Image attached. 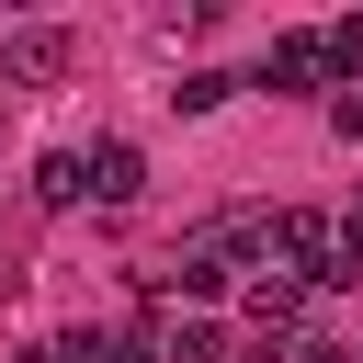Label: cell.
<instances>
[{"label": "cell", "instance_id": "5", "mask_svg": "<svg viewBox=\"0 0 363 363\" xmlns=\"http://www.w3.org/2000/svg\"><path fill=\"white\" fill-rule=\"evenodd\" d=\"M295 318H306V284H295V272H261V284H250V329H272V340H284Z\"/></svg>", "mask_w": 363, "mask_h": 363}, {"label": "cell", "instance_id": "8", "mask_svg": "<svg viewBox=\"0 0 363 363\" xmlns=\"http://www.w3.org/2000/svg\"><path fill=\"white\" fill-rule=\"evenodd\" d=\"M227 91H238V79H216V68H193V79H182V91H170V102H182V113H216V102H227Z\"/></svg>", "mask_w": 363, "mask_h": 363}, {"label": "cell", "instance_id": "7", "mask_svg": "<svg viewBox=\"0 0 363 363\" xmlns=\"http://www.w3.org/2000/svg\"><path fill=\"white\" fill-rule=\"evenodd\" d=\"M170 363H227V329H216V318H182V329H170Z\"/></svg>", "mask_w": 363, "mask_h": 363}, {"label": "cell", "instance_id": "13", "mask_svg": "<svg viewBox=\"0 0 363 363\" xmlns=\"http://www.w3.org/2000/svg\"><path fill=\"white\" fill-rule=\"evenodd\" d=\"M11 284H23V261H11V250H0V295H11Z\"/></svg>", "mask_w": 363, "mask_h": 363}, {"label": "cell", "instance_id": "9", "mask_svg": "<svg viewBox=\"0 0 363 363\" xmlns=\"http://www.w3.org/2000/svg\"><path fill=\"white\" fill-rule=\"evenodd\" d=\"M102 363H170V340L159 329H125V340H102Z\"/></svg>", "mask_w": 363, "mask_h": 363}, {"label": "cell", "instance_id": "3", "mask_svg": "<svg viewBox=\"0 0 363 363\" xmlns=\"http://www.w3.org/2000/svg\"><path fill=\"white\" fill-rule=\"evenodd\" d=\"M79 170H91V204H136V182H147V159H136L125 136H102V147H79Z\"/></svg>", "mask_w": 363, "mask_h": 363}, {"label": "cell", "instance_id": "2", "mask_svg": "<svg viewBox=\"0 0 363 363\" xmlns=\"http://www.w3.org/2000/svg\"><path fill=\"white\" fill-rule=\"evenodd\" d=\"M68 57H79L68 23H23V34H0V79H11V91H57Z\"/></svg>", "mask_w": 363, "mask_h": 363}, {"label": "cell", "instance_id": "12", "mask_svg": "<svg viewBox=\"0 0 363 363\" xmlns=\"http://www.w3.org/2000/svg\"><path fill=\"white\" fill-rule=\"evenodd\" d=\"M284 363H352V352H340V340H306V352H284Z\"/></svg>", "mask_w": 363, "mask_h": 363}, {"label": "cell", "instance_id": "4", "mask_svg": "<svg viewBox=\"0 0 363 363\" xmlns=\"http://www.w3.org/2000/svg\"><path fill=\"white\" fill-rule=\"evenodd\" d=\"M318 68H329V34H272V57H261V79H272V91H306Z\"/></svg>", "mask_w": 363, "mask_h": 363}, {"label": "cell", "instance_id": "10", "mask_svg": "<svg viewBox=\"0 0 363 363\" xmlns=\"http://www.w3.org/2000/svg\"><path fill=\"white\" fill-rule=\"evenodd\" d=\"M23 363H102V340H91V329H68V340H34Z\"/></svg>", "mask_w": 363, "mask_h": 363}, {"label": "cell", "instance_id": "1", "mask_svg": "<svg viewBox=\"0 0 363 363\" xmlns=\"http://www.w3.org/2000/svg\"><path fill=\"white\" fill-rule=\"evenodd\" d=\"M250 250H261V272H272V216H204V227L170 250V272H159V284H182V295H227Z\"/></svg>", "mask_w": 363, "mask_h": 363}, {"label": "cell", "instance_id": "6", "mask_svg": "<svg viewBox=\"0 0 363 363\" xmlns=\"http://www.w3.org/2000/svg\"><path fill=\"white\" fill-rule=\"evenodd\" d=\"M79 193H91L79 147H45V159H34V204H79Z\"/></svg>", "mask_w": 363, "mask_h": 363}, {"label": "cell", "instance_id": "11", "mask_svg": "<svg viewBox=\"0 0 363 363\" xmlns=\"http://www.w3.org/2000/svg\"><path fill=\"white\" fill-rule=\"evenodd\" d=\"M329 125H340V136H363V79H352V91L329 102Z\"/></svg>", "mask_w": 363, "mask_h": 363}]
</instances>
